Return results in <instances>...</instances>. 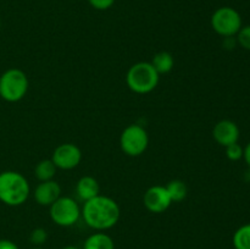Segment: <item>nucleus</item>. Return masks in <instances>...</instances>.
I'll list each match as a JSON object with an SVG mask.
<instances>
[{
    "label": "nucleus",
    "instance_id": "obj_1",
    "mask_svg": "<svg viewBox=\"0 0 250 249\" xmlns=\"http://www.w3.org/2000/svg\"><path fill=\"white\" fill-rule=\"evenodd\" d=\"M120 216L119 204L112 198L100 194L84 202L81 209V217L85 225L100 232L112 228L119 222Z\"/></svg>",
    "mask_w": 250,
    "mask_h": 249
},
{
    "label": "nucleus",
    "instance_id": "obj_2",
    "mask_svg": "<svg viewBox=\"0 0 250 249\" xmlns=\"http://www.w3.org/2000/svg\"><path fill=\"white\" fill-rule=\"evenodd\" d=\"M31 187L22 173L4 171L0 173V202L9 207H20L28 199Z\"/></svg>",
    "mask_w": 250,
    "mask_h": 249
},
{
    "label": "nucleus",
    "instance_id": "obj_3",
    "mask_svg": "<svg viewBox=\"0 0 250 249\" xmlns=\"http://www.w3.org/2000/svg\"><path fill=\"white\" fill-rule=\"evenodd\" d=\"M160 75L156 72L151 62L141 61L129 67L126 76V83L132 92L137 94H148L159 84Z\"/></svg>",
    "mask_w": 250,
    "mask_h": 249
},
{
    "label": "nucleus",
    "instance_id": "obj_4",
    "mask_svg": "<svg viewBox=\"0 0 250 249\" xmlns=\"http://www.w3.org/2000/svg\"><path fill=\"white\" fill-rule=\"evenodd\" d=\"M28 87V77L19 68H9L0 76V97L5 102L16 103L23 99Z\"/></svg>",
    "mask_w": 250,
    "mask_h": 249
},
{
    "label": "nucleus",
    "instance_id": "obj_5",
    "mask_svg": "<svg viewBox=\"0 0 250 249\" xmlns=\"http://www.w3.org/2000/svg\"><path fill=\"white\" fill-rule=\"evenodd\" d=\"M149 145L148 132L141 124H129L122 131L120 137L121 150L128 156H141Z\"/></svg>",
    "mask_w": 250,
    "mask_h": 249
},
{
    "label": "nucleus",
    "instance_id": "obj_6",
    "mask_svg": "<svg viewBox=\"0 0 250 249\" xmlns=\"http://www.w3.org/2000/svg\"><path fill=\"white\" fill-rule=\"evenodd\" d=\"M211 27L219 36L234 37L242 28V17L233 7H219L211 16Z\"/></svg>",
    "mask_w": 250,
    "mask_h": 249
},
{
    "label": "nucleus",
    "instance_id": "obj_7",
    "mask_svg": "<svg viewBox=\"0 0 250 249\" xmlns=\"http://www.w3.org/2000/svg\"><path fill=\"white\" fill-rule=\"evenodd\" d=\"M50 219L61 227H71L81 219V208L71 197H60L50 205Z\"/></svg>",
    "mask_w": 250,
    "mask_h": 249
},
{
    "label": "nucleus",
    "instance_id": "obj_8",
    "mask_svg": "<svg viewBox=\"0 0 250 249\" xmlns=\"http://www.w3.org/2000/svg\"><path fill=\"white\" fill-rule=\"evenodd\" d=\"M82 160V151L76 144L63 143L56 146L54 150L51 161L55 164L56 168L60 170H72L80 165Z\"/></svg>",
    "mask_w": 250,
    "mask_h": 249
},
{
    "label": "nucleus",
    "instance_id": "obj_9",
    "mask_svg": "<svg viewBox=\"0 0 250 249\" xmlns=\"http://www.w3.org/2000/svg\"><path fill=\"white\" fill-rule=\"evenodd\" d=\"M143 204L148 211L161 214L171 207L172 200L165 186H153L144 193Z\"/></svg>",
    "mask_w": 250,
    "mask_h": 249
},
{
    "label": "nucleus",
    "instance_id": "obj_10",
    "mask_svg": "<svg viewBox=\"0 0 250 249\" xmlns=\"http://www.w3.org/2000/svg\"><path fill=\"white\" fill-rule=\"evenodd\" d=\"M212 137L222 146H229L231 144L238 143L239 128L236 122L231 120H221L212 128Z\"/></svg>",
    "mask_w": 250,
    "mask_h": 249
},
{
    "label": "nucleus",
    "instance_id": "obj_11",
    "mask_svg": "<svg viewBox=\"0 0 250 249\" xmlns=\"http://www.w3.org/2000/svg\"><path fill=\"white\" fill-rule=\"evenodd\" d=\"M34 200L42 207H50L61 197V187L56 181L41 182L33 192Z\"/></svg>",
    "mask_w": 250,
    "mask_h": 249
},
{
    "label": "nucleus",
    "instance_id": "obj_12",
    "mask_svg": "<svg viewBox=\"0 0 250 249\" xmlns=\"http://www.w3.org/2000/svg\"><path fill=\"white\" fill-rule=\"evenodd\" d=\"M76 192L81 200L87 202L100 194V186L92 176H83L76 185Z\"/></svg>",
    "mask_w": 250,
    "mask_h": 249
},
{
    "label": "nucleus",
    "instance_id": "obj_13",
    "mask_svg": "<svg viewBox=\"0 0 250 249\" xmlns=\"http://www.w3.org/2000/svg\"><path fill=\"white\" fill-rule=\"evenodd\" d=\"M83 249H115V242L109 234L98 231L85 239Z\"/></svg>",
    "mask_w": 250,
    "mask_h": 249
},
{
    "label": "nucleus",
    "instance_id": "obj_14",
    "mask_svg": "<svg viewBox=\"0 0 250 249\" xmlns=\"http://www.w3.org/2000/svg\"><path fill=\"white\" fill-rule=\"evenodd\" d=\"M151 65L154 66L159 75H165L172 70L175 60H173L172 54L168 53V51H159L158 54L154 55Z\"/></svg>",
    "mask_w": 250,
    "mask_h": 249
},
{
    "label": "nucleus",
    "instance_id": "obj_15",
    "mask_svg": "<svg viewBox=\"0 0 250 249\" xmlns=\"http://www.w3.org/2000/svg\"><path fill=\"white\" fill-rule=\"evenodd\" d=\"M56 166L55 164L51 161V159H45L37 164L34 167V176L38 178L41 182H45V181H51L56 173Z\"/></svg>",
    "mask_w": 250,
    "mask_h": 249
},
{
    "label": "nucleus",
    "instance_id": "obj_16",
    "mask_svg": "<svg viewBox=\"0 0 250 249\" xmlns=\"http://www.w3.org/2000/svg\"><path fill=\"white\" fill-rule=\"evenodd\" d=\"M167 189L168 194H170L172 203H180L186 199L188 194V188L183 181L181 180H172L165 186Z\"/></svg>",
    "mask_w": 250,
    "mask_h": 249
},
{
    "label": "nucleus",
    "instance_id": "obj_17",
    "mask_svg": "<svg viewBox=\"0 0 250 249\" xmlns=\"http://www.w3.org/2000/svg\"><path fill=\"white\" fill-rule=\"evenodd\" d=\"M232 242L236 249H250V224L239 227L234 232Z\"/></svg>",
    "mask_w": 250,
    "mask_h": 249
},
{
    "label": "nucleus",
    "instance_id": "obj_18",
    "mask_svg": "<svg viewBox=\"0 0 250 249\" xmlns=\"http://www.w3.org/2000/svg\"><path fill=\"white\" fill-rule=\"evenodd\" d=\"M32 244H34L36 247L43 246L44 243L48 239V232L43 228V227H37L33 231L31 232V236H29Z\"/></svg>",
    "mask_w": 250,
    "mask_h": 249
},
{
    "label": "nucleus",
    "instance_id": "obj_19",
    "mask_svg": "<svg viewBox=\"0 0 250 249\" xmlns=\"http://www.w3.org/2000/svg\"><path fill=\"white\" fill-rule=\"evenodd\" d=\"M237 43L242 46V48L250 50V24L248 26H242L239 32L237 33Z\"/></svg>",
    "mask_w": 250,
    "mask_h": 249
},
{
    "label": "nucleus",
    "instance_id": "obj_20",
    "mask_svg": "<svg viewBox=\"0 0 250 249\" xmlns=\"http://www.w3.org/2000/svg\"><path fill=\"white\" fill-rule=\"evenodd\" d=\"M243 150L244 149L238 143L231 144L226 146V156L231 161H238L243 158Z\"/></svg>",
    "mask_w": 250,
    "mask_h": 249
},
{
    "label": "nucleus",
    "instance_id": "obj_21",
    "mask_svg": "<svg viewBox=\"0 0 250 249\" xmlns=\"http://www.w3.org/2000/svg\"><path fill=\"white\" fill-rule=\"evenodd\" d=\"M88 2H89L90 6L94 7L95 10L104 11V10L110 9V7L115 4V0H88Z\"/></svg>",
    "mask_w": 250,
    "mask_h": 249
},
{
    "label": "nucleus",
    "instance_id": "obj_22",
    "mask_svg": "<svg viewBox=\"0 0 250 249\" xmlns=\"http://www.w3.org/2000/svg\"><path fill=\"white\" fill-rule=\"evenodd\" d=\"M0 249H19V247L10 239H0Z\"/></svg>",
    "mask_w": 250,
    "mask_h": 249
},
{
    "label": "nucleus",
    "instance_id": "obj_23",
    "mask_svg": "<svg viewBox=\"0 0 250 249\" xmlns=\"http://www.w3.org/2000/svg\"><path fill=\"white\" fill-rule=\"evenodd\" d=\"M243 158H244V160H246V163L248 164V166L250 167V142L248 144H247L246 148H244Z\"/></svg>",
    "mask_w": 250,
    "mask_h": 249
},
{
    "label": "nucleus",
    "instance_id": "obj_24",
    "mask_svg": "<svg viewBox=\"0 0 250 249\" xmlns=\"http://www.w3.org/2000/svg\"><path fill=\"white\" fill-rule=\"evenodd\" d=\"M62 249H80V248H77V247H75V246H66V247H63Z\"/></svg>",
    "mask_w": 250,
    "mask_h": 249
},
{
    "label": "nucleus",
    "instance_id": "obj_25",
    "mask_svg": "<svg viewBox=\"0 0 250 249\" xmlns=\"http://www.w3.org/2000/svg\"><path fill=\"white\" fill-rule=\"evenodd\" d=\"M32 249H43V248H41V247H34V248H32Z\"/></svg>",
    "mask_w": 250,
    "mask_h": 249
}]
</instances>
